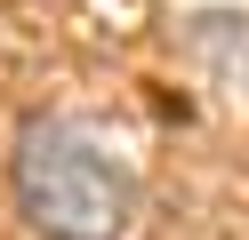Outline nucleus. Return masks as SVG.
Wrapping results in <instances>:
<instances>
[{
    "label": "nucleus",
    "instance_id": "nucleus-1",
    "mask_svg": "<svg viewBox=\"0 0 249 240\" xmlns=\"http://www.w3.org/2000/svg\"><path fill=\"white\" fill-rule=\"evenodd\" d=\"M8 176H17V208L49 240H121L129 216H137V168H129V152H121L105 128L65 120V112L24 120Z\"/></svg>",
    "mask_w": 249,
    "mask_h": 240
}]
</instances>
